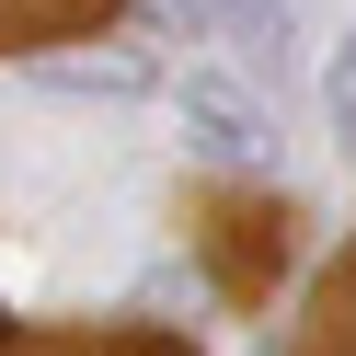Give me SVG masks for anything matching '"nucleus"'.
Masks as SVG:
<instances>
[{
  "instance_id": "obj_1",
  "label": "nucleus",
  "mask_w": 356,
  "mask_h": 356,
  "mask_svg": "<svg viewBox=\"0 0 356 356\" xmlns=\"http://www.w3.org/2000/svg\"><path fill=\"white\" fill-rule=\"evenodd\" d=\"M184 127H195V149H207V161H264V149H276V127L253 115V104L230 92V81H184Z\"/></svg>"
},
{
  "instance_id": "obj_2",
  "label": "nucleus",
  "mask_w": 356,
  "mask_h": 356,
  "mask_svg": "<svg viewBox=\"0 0 356 356\" xmlns=\"http://www.w3.org/2000/svg\"><path fill=\"white\" fill-rule=\"evenodd\" d=\"M115 0H0V47H47V35H92Z\"/></svg>"
},
{
  "instance_id": "obj_3",
  "label": "nucleus",
  "mask_w": 356,
  "mask_h": 356,
  "mask_svg": "<svg viewBox=\"0 0 356 356\" xmlns=\"http://www.w3.org/2000/svg\"><path fill=\"white\" fill-rule=\"evenodd\" d=\"M161 12H184L207 35H241V47H276L287 35V0H161Z\"/></svg>"
},
{
  "instance_id": "obj_4",
  "label": "nucleus",
  "mask_w": 356,
  "mask_h": 356,
  "mask_svg": "<svg viewBox=\"0 0 356 356\" xmlns=\"http://www.w3.org/2000/svg\"><path fill=\"white\" fill-rule=\"evenodd\" d=\"M24 356H184L161 333H58V345H24Z\"/></svg>"
},
{
  "instance_id": "obj_5",
  "label": "nucleus",
  "mask_w": 356,
  "mask_h": 356,
  "mask_svg": "<svg viewBox=\"0 0 356 356\" xmlns=\"http://www.w3.org/2000/svg\"><path fill=\"white\" fill-rule=\"evenodd\" d=\"M322 104H333V138H345V149H356V47H345V58H333V81H322Z\"/></svg>"
}]
</instances>
